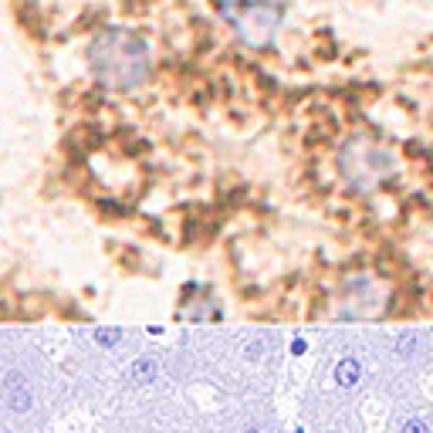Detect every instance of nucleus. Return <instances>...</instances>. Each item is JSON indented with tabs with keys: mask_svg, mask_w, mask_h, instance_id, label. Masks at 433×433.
<instances>
[{
	"mask_svg": "<svg viewBox=\"0 0 433 433\" xmlns=\"http://www.w3.org/2000/svg\"><path fill=\"white\" fill-rule=\"evenodd\" d=\"M88 61H92V72L102 78L105 85L112 88H129V85H139L146 72H149V54L146 44L122 27H108L102 31L92 48H88Z\"/></svg>",
	"mask_w": 433,
	"mask_h": 433,
	"instance_id": "1",
	"label": "nucleus"
},
{
	"mask_svg": "<svg viewBox=\"0 0 433 433\" xmlns=\"http://www.w3.org/2000/svg\"><path fill=\"white\" fill-rule=\"evenodd\" d=\"M220 10H224V17H227L230 24L240 31V38L251 41V44H268L271 34H275V27H278V21H281V14H284L281 3L271 7V3H261V0L220 3Z\"/></svg>",
	"mask_w": 433,
	"mask_h": 433,
	"instance_id": "2",
	"label": "nucleus"
}]
</instances>
